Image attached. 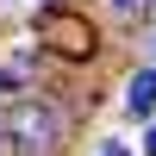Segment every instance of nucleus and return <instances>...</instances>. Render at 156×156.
<instances>
[{"label":"nucleus","instance_id":"nucleus-4","mask_svg":"<svg viewBox=\"0 0 156 156\" xmlns=\"http://www.w3.org/2000/svg\"><path fill=\"white\" fill-rule=\"evenodd\" d=\"M112 6H119V12H131V6H144V0H112Z\"/></svg>","mask_w":156,"mask_h":156},{"label":"nucleus","instance_id":"nucleus-3","mask_svg":"<svg viewBox=\"0 0 156 156\" xmlns=\"http://www.w3.org/2000/svg\"><path fill=\"white\" fill-rule=\"evenodd\" d=\"M125 106H131L137 119H150V112H156V69L131 75V87H125Z\"/></svg>","mask_w":156,"mask_h":156},{"label":"nucleus","instance_id":"nucleus-1","mask_svg":"<svg viewBox=\"0 0 156 156\" xmlns=\"http://www.w3.org/2000/svg\"><path fill=\"white\" fill-rule=\"evenodd\" d=\"M56 137H62V119L50 106H37V100H19V106H12V144L19 150L44 156V150H56Z\"/></svg>","mask_w":156,"mask_h":156},{"label":"nucleus","instance_id":"nucleus-5","mask_svg":"<svg viewBox=\"0 0 156 156\" xmlns=\"http://www.w3.org/2000/svg\"><path fill=\"white\" fill-rule=\"evenodd\" d=\"M144 150H156V131H150V144H144Z\"/></svg>","mask_w":156,"mask_h":156},{"label":"nucleus","instance_id":"nucleus-2","mask_svg":"<svg viewBox=\"0 0 156 156\" xmlns=\"http://www.w3.org/2000/svg\"><path fill=\"white\" fill-rule=\"evenodd\" d=\"M44 37H50L56 50H75V56L94 50V31H87L81 19H69V12H50V19H44Z\"/></svg>","mask_w":156,"mask_h":156}]
</instances>
